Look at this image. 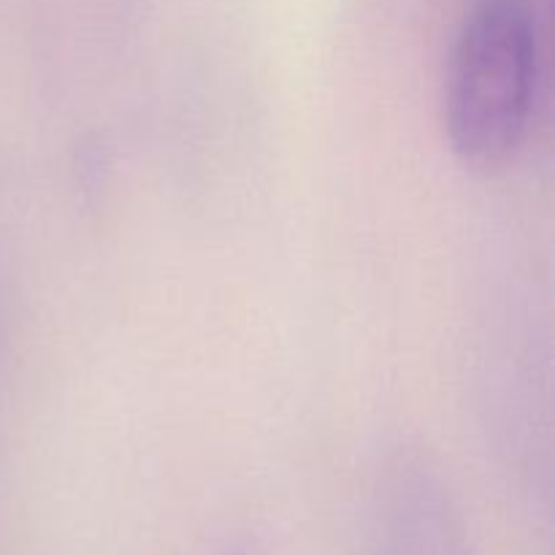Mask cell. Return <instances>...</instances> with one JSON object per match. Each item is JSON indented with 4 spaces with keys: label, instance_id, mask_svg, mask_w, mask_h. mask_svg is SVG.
<instances>
[{
    "label": "cell",
    "instance_id": "obj_2",
    "mask_svg": "<svg viewBox=\"0 0 555 555\" xmlns=\"http://www.w3.org/2000/svg\"><path fill=\"white\" fill-rule=\"evenodd\" d=\"M372 555H477L448 477L421 450L383 461L372 486Z\"/></svg>",
    "mask_w": 555,
    "mask_h": 555
},
{
    "label": "cell",
    "instance_id": "obj_1",
    "mask_svg": "<svg viewBox=\"0 0 555 555\" xmlns=\"http://www.w3.org/2000/svg\"><path fill=\"white\" fill-rule=\"evenodd\" d=\"M540 90V30L529 0H477L450 52L442 122L469 168H502L529 135Z\"/></svg>",
    "mask_w": 555,
    "mask_h": 555
}]
</instances>
